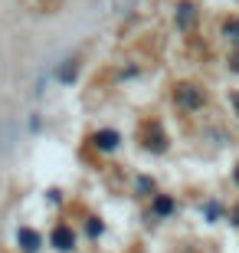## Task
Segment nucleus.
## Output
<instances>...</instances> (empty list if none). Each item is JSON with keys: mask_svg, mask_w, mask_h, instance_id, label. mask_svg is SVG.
I'll return each instance as SVG.
<instances>
[{"mask_svg": "<svg viewBox=\"0 0 239 253\" xmlns=\"http://www.w3.org/2000/svg\"><path fill=\"white\" fill-rule=\"evenodd\" d=\"M177 99H180V105H187V109H200L203 105V92H197L193 85H180V89H177Z\"/></svg>", "mask_w": 239, "mask_h": 253, "instance_id": "f257e3e1", "label": "nucleus"}, {"mask_svg": "<svg viewBox=\"0 0 239 253\" xmlns=\"http://www.w3.org/2000/svg\"><path fill=\"white\" fill-rule=\"evenodd\" d=\"M53 244L59 247V250H69V247H72V230H69V227H56Z\"/></svg>", "mask_w": 239, "mask_h": 253, "instance_id": "f03ea898", "label": "nucleus"}, {"mask_svg": "<svg viewBox=\"0 0 239 253\" xmlns=\"http://www.w3.org/2000/svg\"><path fill=\"white\" fill-rule=\"evenodd\" d=\"M20 244H23V250H30V253H33V250L39 247V237L33 234V230H20Z\"/></svg>", "mask_w": 239, "mask_h": 253, "instance_id": "7ed1b4c3", "label": "nucleus"}, {"mask_svg": "<svg viewBox=\"0 0 239 253\" xmlns=\"http://www.w3.org/2000/svg\"><path fill=\"white\" fill-rule=\"evenodd\" d=\"M193 17H197V13H193V7H190V3H184V7H180V10H177V23H180V27H190V23H193Z\"/></svg>", "mask_w": 239, "mask_h": 253, "instance_id": "20e7f679", "label": "nucleus"}, {"mask_svg": "<svg viewBox=\"0 0 239 253\" xmlns=\"http://www.w3.org/2000/svg\"><path fill=\"white\" fill-rule=\"evenodd\" d=\"M95 145H99V148H115V131H102V135H95Z\"/></svg>", "mask_w": 239, "mask_h": 253, "instance_id": "39448f33", "label": "nucleus"}, {"mask_svg": "<svg viewBox=\"0 0 239 253\" xmlns=\"http://www.w3.org/2000/svg\"><path fill=\"white\" fill-rule=\"evenodd\" d=\"M226 33H236V40H239V23H230V27H226Z\"/></svg>", "mask_w": 239, "mask_h": 253, "instance_id": "423d86ee", "label": "nucleus"}, {"mask_svg": "<svg viewBox=\"0 0 239 253\" xmlns=\"http://www.w3.org/2000/svg\"><path fill=\"white\" fill-rule=\"evenodd\" d=\"M233 102H236V109H239V95H233Z\"/></svg>", "mask_w": 239, "mask_h": 253, "instance_id": "0eeeda50", "label": "nucleus"}]
</instances>
